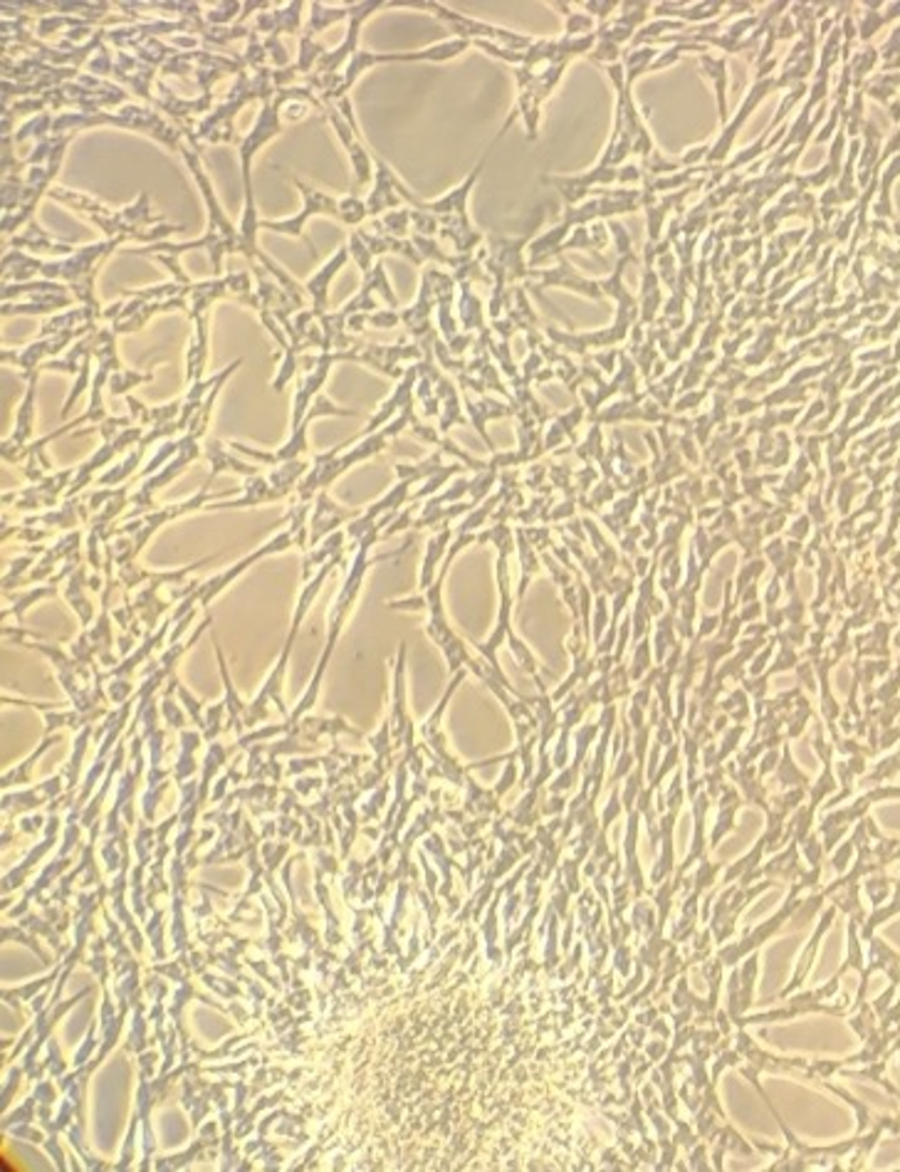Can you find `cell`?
Instances as JSON below:
<instances>
[{"mask_svg": "<svg viewBox=\"0 0 900 1172\" xmlns=\"http://www.w3.org/2000/svg\"><path fill=\"white\" fill-rule=\"evenodd\" d=\"M72 139L74 134H50L40 139L26 161H16L13 146H8V139H3V193H0L3 235L13 238L20 225L32 221L40 199L52 189L50 183L55 181Z\"/></svg>", "mask_w": 900, "mask_h": 1172, "instance_id": "cell-1", "label": "cell"}, {"mask_svg": "<svg viewBox=\"0 0 900 1172\" xmlns=\"http://www.w3.org/2000/svg\"><path fill=\"white\" fill-rule=\"evenodd\" d=\"M179 154L183 156V161H186L189 171L193 173V179H196L199 189H201V195L205 205H209V228H205V235L199 238V241H191V243H154V245H146V247H139V251H132L134 255H144V257H154L159 260L161 265H166L171 270V275L176 282H191L189 275L183 273L181 270V263L179 257L183 253L189 251H205L209 253V260H211V267H213V277H223V257L231 255V253H241L245 251L243 245V238H241V228H235L231 221H227V215L223 213L221 203H219V195H215L213 191V183L211 179L205 176L203 171V161H201V149L191 146V144H183Z\"/></svg>", "mask_w": 900, "mask_h": 1172, "instance_id": "cell-2", "label": "cell"}, {"mask_svg": "<svg viewBox=\"0 0 900 1172\" xmlns=\"http://www.w3.org/2000/svg\"><path fill=\"white\" fill-rule=\"evenodd\" d=\"M122 245L119 241H100L82 245L72 255L62 260H38L30 257L23 251H6L3 255V282H13V285H23L30 282L32 275H42V280L50 282H64L74 292V300H80L84 307L92 310H104L94 297V280L100 275L102 265L107 263L117 247Z\"/></svg>", "mask_w": 900, "mask_h": 1172, "instance_id": "cell-3", "label": "cell"}, {"mask_svg": "<svg viewBox=\"0 0 900 1172\" xmlns=\"http://www.w3.org/2000/svg\"><path fill=\"white\" fill-rule=\"evenodd\" d=\"M48 195L50 199L64 203L74 213H80L82 219H87L92 225L100 228V231L104 233V241H119L122 245L129 241L154 245V243H164L171 233L186 231L183 225L166 223L164 215L151 213V199L146 191H141L139 199L132 205H124V209H119V211L107 209L102 201L92 199V195L68 191L60 186L50 189Z\"/></svg>", "mask_w": 900, "mask_h": 1172, "instance_id": "cell-4", "label": "cell"}, {"mask_svg": "<svg viewBox=\"0 0 900 1172\" xmlns=\"http://www.w3.org/2000/svg\"><path fill=\"white\" fill-rule=\"evenodd\" d=\"M497 146V139L493 141V146L485 151L483 159L475 164V169L465 176L463 183H458L453 191H448L443 199H436V201H421L416 199L414 193H411L404 183H401V199H404V203H408L411 209H418V211H428L438 219V233L441 238H448V241L455 245V251H458V255H473L475 247H478L483 243V233L475 231L471 219H468V199H471V191L475 183H478L481 173L487 164V159H491L493 149Z\"/></svg>", "mask_w": 900, "mask_h": 1172, "instance_id": "cell-5", "label": "cell"}, {"mask_svg": "<svg viewBox=\"0 0 900 1172\" xmlns=\"http://www.w3.org/2000/svg\"><path fill=\"white\" fill-rule=\"evenodd\" d=\"M253 72H255L253 78H247L245 70L237 74L233 87L225 94V100L219 107H213L211 114L203 117L196 124L199 144H235L237 141L235 119L237 114H241L243 107L251 102L263 104L267 100H273L277 92L275 68L265 64V68L253 70ZM237 144H241V141H237Z\"/></svg>", "mask_w": 900, "mask_h": 1172, "instance_id": "cell-6", "label": "cell"}, {"mask_svg": "<svg viewBox=\"0 0 900 1172\" xmlns=\"http://www.w3.org/2000/svg\"><path fill=\"white\" fill-rule=\"evenodd\" d=\"M97 127H119L127 132H141L156 139L159 144H164L173 151H181L183 146V132L176 124H169L166 119L151 107L141 104H124L119 112H62L52 119V132L50 134H78L84 129H97Z\"/></svg>", "mask_w": 900, "mask_h": 1172, "instance_id": "cell-7", "label": "cell"}, {"mask_svg": "<svg viewBox=\"0 0 900 1172\" xmlns=\"http://www.w3.org/2000/svg\"><path fill=\"white\" fill-rule=\"evenodd\" d=\"M191 282H164V285L144 287V290H124V300L107 305L102 312V320L110 324L112 332L119 334H134L146 327L149 320H154L161 312H186L189 314V295H191Z\"/></svg>", "mask_w": 900, "mask_h": 1172, "instance_id": "cell-8", "label": "cell"}, {"mask_svg": "<svg viewBox=\"0 0 900 1172\" xmlns=\"http://www.w3.org/2000/svg\"><path fill=\"white\" fill-rule=\"evenodd\" d=\"M129 102V92L124 87L110 84L107 80L94 78V74H80L78 80L64 82L55 90H48L36 100H20L10 107H3V119H13V114H28V112H60L64 107H78L80 112H102L104 107H119Z\"/></svg>", "mask_w": 900, "mask_h": 1172, "instance_id": "cell-9", "label": "cell"}, {"mask_svg": "<svg viewBox=\"0 0 900 1172\" xmlns=\"http://www.w3.org/2000/svg\"><path fill=\"white\" fill-rule=\"evenodd\" d=\"M295 186L302 193V211L295 215V219L260 221V228H265V231H273V233L300 238V241H305L310 245L312 255H317V251H314L310 235L305 233V225L310 219H314V215H330V219L340 221L342 225H352V228H360L368 219L366 201H362L356 193L346 195V199H334V195L324 193L314 186H307V183L300 179H295Z\"/></svg>", "mask_w": 900, "mask_h": 1172, "instance_id": "cell-10", "label": "cell"}, {"mask_svg": "<svg viewBox=\"0 0 900 1172\" xmlns=\"http://www.w3.org/2000/svg\"><path fill=\"white\" fill-rule=\"evenodd\" d=\"M310 90L307 84H295V87H277V92L273 100H267L260 104V112H257V119L251 127V132H247L245 139H241V176H243V195H245V205H255V199H253V159L260 149H263L267 141H273L275 137L282 134V129H285V122H282V107H285L287 100H292V97H300L305 94Z\"/></svg>", "mask_w": 900, "mask_h": 1172, "instance_id": "cell-11", "label": "cell"}, {"mask_svg": "<svg viewBox=\"0 0 900 1172\" xmlns=\"http://www.w3.org/2000/svg\"><path fill=\"white\" fill-rule=\"evenodd\" d=\"M237 493H241V487H231V491L211 493L209 487L201 485L199 493L186 497V501H181L176 505H164V507L151 509V513H146L144 517L129 519V523H124L122 527L112 525L110 527V539H114L119 535H127L129 539H132L134 557H139L141 549L146 547V542L154 537L161 527H166L169 523H173V519H179L183 515H191V513H199V509H205V505H209L211 501H221V497H225V495H237Z\"/></svg>", "mask_w": 900, "mask_h": 1172, "instance_id": "cell-12", "label": "cell"}, {"mask_svg": "<svg viewBox=\"0 0 900 1172\" xmlns=\"http://www.w3.org/2000/svg\"><path fill=\"white\" fill-rule=\"evenodd\" d=\"M322 416H356L354 408H340L334 406L332 401L320 394L317 398H314V404L310 408V414L305 416V421L300 423L297 428H292V436L290 441L285 443V446L277 448L275 453H267V451H260V448H253V446H245V443H227V448H231L233 453L237 455H245V458H253L257 463H265L270 465V468H275V465L280 463H290V461H300L302 455H305L310 451V441H307V431H310V423L314 418H322Z\"/></svg>", "mask_w": 900, "mask_h": 1172, "instance_id": "cell-13", "label": "cell"}, {"mask_svg": "<svg viewBox=\"0 0 900 1172\" xmlns=\"http://www.w3.org/2000/svg\"><path fill=\"white\" fill-rule=\"evenodd\" d=\"M72 295L62 282H3V317H20V314H52L55 310L70 307Z\"/></svg>", "mask_w": 900, "mask_h": 1172, "instance_id": "cell-14", "label": "cell"}, {"mask_svg": "<svg viewBox=\"0 0 900 1172\" xmlns=\"http://www.w3.org/2000/svg\"><path fill=\"white\" fill-rule=\"evenodd\" d=\"M416 8L431 10V13L436 16L451 32H455V38H461V40H468V42L485 40V42H493V46H500L505 50H515V52H525L535 46L533 38L519 36V32L497 28V26L481 23V20L465 18L461 13H453L451 8L441 6V3H416Z\"/></svg>", "mask_w": 900, "mask_h": 1172, "instance_id": "cell-15", "label": "cell"}, {"mask_svg": "<svg viewBox=\"0 0 900 1172\" xmlns=\"http://www.w3.org/2000/svg\"><path fill=\"white\" fill-rule=\"evenodd\" d=\"M426 356H423L421 346L418 344H406V340H401L398 344L394 346H382V344H366L362 340H356L354 346H350L346 352H334V362H354V364H366L376 368L378 374H384L388 378H396V382H401L406 374V368H401V364L404 362H423Z\"/></svg>", "mask_w": 900, "mask_h": 1172, "instance_id": "cell-16", "label": "cell"}, {"mask_svg": "<svg viewBox=\"0 0 900 1172\" xmlns=\"http://www.w3.org/2000/svg\"><path fill=\"white\" fill-rule=\"evenodd\" d=\"M327 114H330L332 129H334V132H337V137L342 139V144H344V149H346V154H350V159H352L354 186H356V189H362V186H366V181H372V173H374V156L368 154L366 146L360 141V127H356V119H354V112H352L350 97H344V100L330 104V107H327Z\"/></svg>", "mask_w": 900, "mask_h": 1172, "instance_id": "cell-17", "label": "cell"}, {"mask_svg": "<svg viewBox=\"0 0 900 1172\" xmlns=\"http://www.w3.org/2000/svg\"><path fill=\"white\" fill-rule=\"evenodd\" d=\"M334 364H337L334 362V354L320 352L317 356H312V354L300 356L297 388H295V401H292V428H297L310 414L314 398L322 394V386L324 382H327Z\"/></svg>", "mask_w": 900, "mask_h": 1172, "instance_id": "cell-18", "label": "cell"}, {"mask_svg": "<svg viewBox=\"0 0 900 1172\" xmlns=\"http://www.w3.org/2000/svg\"><path fill=\"white\" fill-rule=\"evenodd\" d=\"M74 471L78 468H64L48 475L42 483H36L30 487H23L18 493H3V505H13L20 513H36L38 509H55L60 497L68 495L70 485L74 481Z\"/></svg>", "mask_w": 900, "mask_h": 1172, "instance_id": "cell-19", "label": "cell"}, {"mask_svg": "<svg viewBox=\"0 0 900 1172\" xmlns=\"http://www.w3.org/2000/svg\"><path fill=\"white\" fill-rule=\"evenodd\" d=\"M23 378L28 382V388L18 406L13 433H10V438H6L3 446H0V455H3L6 463H20V455L30 446L32 428H36V391L40 374H26Z\"/></svg>", "mask_w": 900, "mask_h": 1172, "instance_id": "cell-20", "label": "cell"}, {"mask_svg": "<svg viewBox=\"0 0 900 1172\" xmlns=\"http://www.w3.org/2000/svg\"><path fill=\"white\" fill-rule=\"evenodd\" d=\"M362 515V509L356 507H342L330 497L327 491L317 493L312 503V515H310V549L317 547L322 539H327L332 532H337L342 525L354 523Z\"/></svg>", "mask_w": 900, "mask_h": 1172, "instance_id": "cell-21", "label": "cell"}, {"mask_svg": "<svg viewBox=\"0 0 900 1172\" xmlns=\"http://www.w3.org/2000/svg\"><path fill=\"white\" fill-rule=\"evenodd\" d=\"M156 72L159 70H154L146 62H141L136 55H129L127 50H117L112 78L119 80L122 84H127L129 90H132L139 97V100L146 102V107L156 104V97L151 94V87H154Z\"/></svg>", "mask_w": 900, "mask_h": 1172, "instance_id": "cell-22", "label": "cell"}, {"mask_svg": "<svg viewBox=\"0 0 900 1172\" xmlns=\"http://www.w3.org/2000/svg\"><path fill=\"white\" fill-rule=\"evenodd\" d=\"M398 189H401V181L396 179L392 166H386L382 159L374 156V189L366 199L368 219H378V215L386 211H398V205L404 203Z\"/></svg>", "mask_w": 900, "mask_h": 1172, "instance_id": "cell-23", "label": "cell"}, {"mask_svg": "<svg viewBox=\"0 0 900 1172\" xmlns=\"http://www.w3.org/2000/svg\"><path fill=\"white\" fill-rule=\"evenodd\" d=\"M350 257H352V253H350V243H342V245L337 247V253H334V255L327 260V263H324V265L317 270V275H312V277L305 282V290H307V295H310V300H312V310H314V312H327V307H330V285H332V280L337 277V273H340V270H342L346 263H350Z\"/></svg>", "mask_w": 900, "mask_h": 1172, "instance_id": "cell-24", "label": "cell"}, {"mask_svg": "<svg viewBox=\"0 0 900 1172\" xmlns=\"http://www.w3.org/2000/svg\"><path fill=\"white\" fill-rule=\"evenodd\" d=\"M78 552H82V529H72V532H64V535L60 539L52 542V547L45 549V555H42V559L36 564V569L28 572V582H40L45 577H55V569L62 567L64 562L72 559Z\"/></svg>", "mask_w": 900, "mask_h": 1172, "instance_id": "cell-25", "label": "cell"}, {"mask_svg": "<svg viewBox=\"0 0 900 1172\" xmlns=\"http://www.w3.org/2000/svg\"><path fill=\"white\" fill-rule=\"evenodd\" d=\"M270 8V6H267ZM267 8L263 10V13L255 16V32H263V36L267 38H280V36H300L302 30V13L300 10L305 8V3H287V6H277L267 13Z\"/></svg>", "mask_w": 900, "mask_h": 1172, "instance_id": "cell-26", "label": "cell"}, {"mask_svg": "<svg viewBox=\"0 0 900 1172\" xmlns=\"http://www.w3.org/2000/svg\"><path fill=\"white\" fill-rule=\"evenodd\" d=\"M203 458L211 463V473H209V481H205L203 485L209 487L215 477H219L221 473H237L243 477H253V475H260V465L255 463H245L237 458V455L231 453V448L223 446V443L219 438H211L209 443H205V451H203Z\"/></svg>", "mask_w": 900, "mask_h": 1172, "instance_id": "cell-27", "label": "cell"}, {"mask_svg": "<svg viewBox=\"0 0 900 1172\" xmlns=\"http://www.w3.org/2000/svg\"><path fill=\"white\" fill-rule=\"evenodd\" d=\"M245 481V487L241 497H235V501H227V503H215L211 505L209 509H241V507H257V505H265V503H280L282 495L275 491L273 485H270V481L265 475H253V477H243Z\"/></svg>", "mask_w": 900, "mask_h": 1172, "instance_id": "cell-28", "label": "cell"}, {"mask_svg": "<svg viewBox=\"0 0 900 1172\" xmlns=\"http://www.w3.org/2000/svg\"><path fill=\"white\" fill-rule=\"evenodd\" d=\"M10 247H13V251H18V247H26V251H32V253H52V255H62V257H68L78 251V247H72L68 243L52 241V238L42 231L36 221H30L26 225V231L20 235L10 238Z\"/></svg>", "mask_w": 900, "mask_h": 1172, "instance_id": "cell-29", "label": "cell"}, {"mask_svg": "<svg viewBox=\"0 0 900 1172\" xmlns=\"http://www.w3.org/2000/svg\"><path fill=\"white\" fill-rule=\"evenodd\" d=\"M451 537H453V529L451 527H438L436 535L431 537V542L426 545V557H423V567H421V589L428 592L433 582H436V567L441 557L446 555V547L451 545Z\"/></svg>", "mask_w": 900, "mask_h": 1172, "instance_id": "cell-30", "label": "cell"}, {"mask_svg": "<svg viewBox=\"0 0 900 1172\" xmlns=\"http://www.w3.org/2000/svg\"><path fill=\"white\" fill-rule=\"evenodd\" d=\"M310 20H307V30L302 32V36L307 38H317L322 30H327L330 26L340 23V20H350L354 16L356 10V3L354 6H322V3H310Z\"/></svg>", "mask_w": 900, "mask_h": 1172, "instance_id": "cell-31", "label": "cell"}, {"mask_svg": "<svg viewBox=\"0 0 900 1172\" xmlns=\"http://www.w3.org/2000/svg\"><path fill=\"white\" fill-rule=\"evenodd\" d=\"M146 451H149V448H144V446H134L132 453H129L124 461H119L117 465H112L110 471H107V473H102L100 477H97V481H94L97 487L127 485L129 481H132V477H136V473H139L136 468H141V461H144Z\"/></svg>", "mask_w": 900, "mask_h": 1172, "instance_id": "cell-32", "label": "cell"}, {"mask_svg": "<svg viewBox=\"0 0 900 1172\" xmlns=\"http://www.w3.org/2000/svg\"><path fill=\"white\" fill-rule=\"evenodd\" d=\"M45 549H48L45 545H32L28 555L16 557L13 562H10V569L6 572V577H3V589L8 592L10 586L26 584V579H28V574H26V572H28L30 567H36V557H38V555H45Z\"/></svg>", "mask_w": 900, "mask_h": 1172, "instance_id": "cell-33", "label": "cell"}, {"mask_svg": "<svg viewBox=\"0 0 900 1172\" xmlns=\"http://www.w3.org/2000/svg\"><path fill=\"white\" fill-rule=\"evenodd\" d=\"M154 382V372H134V368H122V372H114L110 376V391L114 396H129V391L141 386V384H151Z\"/></svg>", "mask_w": 900, "mask_h": 1172, "instance_id": "cell-34", "label": "cell"}, {"mask_svg": "<svg viewBox=\"0 0 900 1172\" xmlns=\"http://www.w3.org/2000/svg\"><path fill=\"white\" fill-rule=\"evenodd\" d=\"M52 119H55V117H52L50 112H42L38 117H32L30 122H26L23 127H20V132L13 137V141H16V144H23V141H28V139H38L40 141V139L50 137Z\"/></svg>", "mask_w": 900, "mask_h": 1172, "instance_id": "cell-35", "label": "cell"}, {"mask_svg": "<svg viewBox=\"0 0 900 1172\" xmlns=\"http://www.w3.org/2000/svg\"><path fill=\"white\" fill-rule=\"evenodd\" d=\"M700 64L705 74H710V78L718 82V102H720V122H728V104H725V60H712L708 55L700 58Z\"/></svg>", "mask_w": 900, "mask_h": 1172, "instance_id": "cell-36", "label": "cell"}, {"mask_svg": "<svg viewBox=\"0 0 900 1172\" xmlns=\"http://www.w3.org/2000/svg\"><path fill=\"white\" fill-rule=\"evenodd\" d=\"M241 10H243V3H211L209 13H203V16H205V23H209V26L227 28V23H231V20L243 16Z\"/></svg>", "mask_w": 900, "mask_h": 1172, "instance_id": "cell-37", "label": "cell"}, {"mask_svg": "<svg viewBox=\"0 0 900 1172\" xmlns=\"http://www.w3.org/2000/svg\"><path fill=\"white\" fill-rule=\"evenodd\" d=\"M112 68H114V60L110 55V46H104L97 50V55L87 62V74H94V78H112Z\"/></svg>", "mask_w": 900, "mask_h": 1172, "instance_id": "cell-38", "label": "cell"}, {"mask_svg": "<svg viewBox=\"0 0 900 1172\" xmlns=\"http://www.w3.org/2000/svg\"><path fill=\"white\" fill-rule=\"evenodd\" d=\"M401 324V312L398 310H376L368 314V327L374 330H394Z\"/></svg>", "mask_w": 900, "mask_h": 1172, "instance_id": "cell-39", "label": "cell"}, {"mask_svg": "<svg viewBox=\"0 0 900 1172\" xmlns=\"http://www.w3.org/2000/svg\"><path fill=\"white\" fill-rule=\"evenodd\" d=\"M582 8L594 10V16H599L604 20L606 18L604 10H616V3H582Z\"/></svg>", "mask_w": 900, "mask_h": 1172, "instance_id": "cell-40", "label": "cell"}]
</instances>
